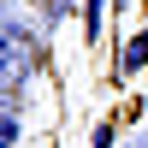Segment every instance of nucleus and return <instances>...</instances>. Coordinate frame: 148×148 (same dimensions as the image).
<instances>
[{
	"label": "nucleus",
	"instance_id": "obj_1",
	"mask_svg": "<svg viewBox=\"0 0 148 148\" xmlns=\"http://www.w3.org/2000/svg\"><path fill=\"white\" fill-rule=\"evenodd\" d=\"M136 71H148V30H130L119 47V77H136Z\"/></svg>",
	"mask_w": 148,
	"mask_h": 148
},
{
	"label": "nucleus",
	"instance_id": "obj_2",
	"mask_svg": "<svg viewBox=\"0 0 148 148\" xmlns=\"http://www.w3.org/2000/svg\"><path fill=\"white\" fill-rule=\"evenodd\" d=\"M101 24H107V0H83V36H101Z\"/></svg>",
	"mask_w": 148,
	"mask_h": 148
},
{
	"label": "nucleus",
	"instance_id": "obj_3",
	"mask_svg": "<svg viewBox=\"0 0 148 148\" xmlns=\"http://www.w3.org/2000/svg\"><path fill=\"white\" fill-rule=\"evenodd\" d=\"M18 136H24V130H18V113L6 107V125H0V142H6V148H18Z\"/></svg>",
	"mask_w": 148,
	"mask_h": 148
},
{
	"label": "nucleus",
	"instance_id": "obj_4",
	"mask_svg": "<svg viewBox=\"0 0 148 148\" xmlns=\"http://www.w3.org/2000/svg\"><path fill=\"white\" fill-rule=\"evenodd\" d=\"M95 148H113V130H107V125L95 130Z\"/></svg>",
	"mask_w": 148,
	"mask_h": 148
},
{
	"label": "nucleus",
	"instance_id": "obj_5",
	"mask_svg": "<svg viewBox=\"0 0 148 148\" xmlns=\"http://www.w3.org/2000/svg\"><path fill=\"white\" fill-rule=\"evenodd\" d=\"M53 6H77V0H53Z\"/></svg>",
	"mask_w": 148,
	"mask_h": 148
},
{
	"label": "nucleus",
	"instance_id": "obj_6",
	"mask_svg": "<svg viewBox=\"0 0 148 148\" xmlns=\"http://www.w3.org/2000/svg\"><path fill=\"white\" fill-rule=\"evenodd\" d=\"M142 148H148V142H142Z\"/></svg>",
	"mask_w": 148,
	"mask_h": 148
}]
</instances>
